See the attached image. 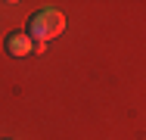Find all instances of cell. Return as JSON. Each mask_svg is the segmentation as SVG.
Wrapping results in <instances>:
<instances>
[{
	"instance_id": "1",
	"label": "cell",
	"mask_w": 146,
	"mask_h": 140,
	"mask_svg": "<svg viewBox=\"0 0 146 140\" xmlns=\"http://www.w3.org/2000/svg\"><path fill=\"white\" fill-rule=\"evenodd\" d=\"M25 31H28L31 41H44L47 44V41H53V37H59L65 31V16L59 9H53V6H44V9H37L28 19Z\"/></svg>"
},
{
	"instance_id": "2",
	"label": "cell",
	"mask_w": 146,
	"mask_h": 140,
	"mask_svg": "<svg viewBox=\"0 0 146 140\" xmlns=\"http://www.w3.org/2000/svg\"><path fill=\"white\" fill-rule=\"evenodd\" d=\"M31 47H34V41L28 37L25 28H16V31H9V34L3 37V50L13 56V59H25V56H31Z\"/></svg>"
},
{
	"instance_id": "3",
	"label": "cell",
	"mask_w": 146,
	"mask_h": 140,
	"mask_svg": "<svg viewBox=\"0 0 146 140\" xmlns=\"http://www.w3.org/2000/svg\"><path fill=\"white\" fill-rule=\"evenodd\" d=\"M44 50H47V44H44V41H34V47H31V53H44Z\"/></svg>"
}]
</instances>
